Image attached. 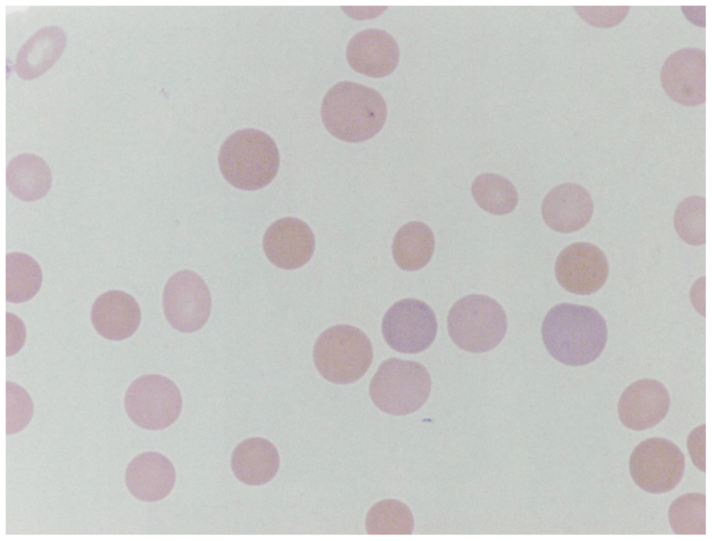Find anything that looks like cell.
<instances>
[{
	"mask_svg": "<svg viewBox=\"0 0 712 541\" xmlns=\"http://www.w3.org/2000/svg\"><path fill=\"white\" fill-rule=\"evenodd\" d=\"M33 415V403L29 394L19 385L6 382V435L24 429Z\"/></svg>",
	"mask_w": 712,
	"mask_h": 541,
	"instance_id": "cell-28",
	"label": "cell"
},
{
	"mask_svg": "<svg viewBox=\"0 0 712 541\" xmlns=\"http://www.w3.org/2000/svg\"><path fill=\"white\" fill-rule=\"evenodd\" d=\"M706 198L690 196L677 206L674 216V225L679 237L693 245L706 242Z\"/></svg>",
	"mask_w": 712,
	"mask_h": 541,
	"instance_id": "cell-27",
	"label": "cell"
},
{
	"mask_svg": "<svg viewBox=\"0 0 712 541\" xmlns=\"http://www.w3.org/2000/svg\"><path fill=\"white\" fill-rule=\"evenodd\" d=\"M6 301L19 304L33 298L42 283V271L37 261L26 253L14 252L6 255Z\"/></svg>",
	"mask_w": 712,
	"mask_h": 541,
	"instance_id": "cell-23",
	"label": "cell"
},
{
	"mask_svg": "<svg viewBox=\"0 0 712 541\" xmlns=\"http://www.w3.org/2000/svg\"><path fill=\"white\" fill-rule=\"evenodd\" d=\"M633 482L652 494L675 488L685 471V457L679 446L663 437H650L633 450L629 462Z\"/></svg>",
	"mask_w": 712,
	"mask_h": 541,
	"instance_id": "cell-8",
	"label": "cell"
},
{
	"mask_svg": "<svg viewBox=\"0 0 712 541\" xmlns=\"http://www.w3.org/2000/svg\"><path fill=\"white\" fill-rule=\"evenodd\" d=\"M594 211L590 194L582 186L564 183L553 188L542 204L545 223L554 231L572 233L590 222Z\"/></svg>",
	"mask_w": 712,
	"mask_h": 541,
	"instance_id": "cell-16",
	"label": "cell"
},
{
	"mask_svg": "<svg viewBox=\"0 0 712 541\" xmlns=\"http://www.w3.org/2000/svg\"><path fill=\"white\" fill-rule=\"evenodd\" d=\"M182 407L175 383L159 374L143 375L128 387L124 408L137 426L150 430H163L179 417Z\"/></svg>",
	"mask_w": 712,
	"mask_h": 541,
	"instance_id": "cell-7",
	"label": "cell"
},
{
	"mask_svg": "<svg viewBox=\"0 0 712 541\" xmlns=\"http://www.w3.org/2000/svg\"><path fill=\"white\" fill-rule=\"evenodd\" d=\"M314 364L327 380L341 385L353 383L367 371L373 360V348L367 336L349 325L329 328L316 339Z\"/></svg>",
	"mask_w": 712,
	"mask_h": 541,
	"instance_id": "cell-4",
	"label": "cell"
},
{
	"mask_svg": "<svg viewBox=\"0 0 712 541\" xmlns=\"http://www.w3.org/2000/svg\"><path fill=\"white\" fill-rule=\"evenodd\" d=\"M346 56L354 71L373 78H382L396 68L400 51L391 34L380 29H368L352 37Z\"/></svg>",
	"mask_w": 712,
	"mask_h": 541,
	"instance_id": "cell-15",
	"label": "cell"
},
{
	"mask_svg": "<svg viewBox=\"0 0 712 541\" xmlns=\"http://www.w3.org/2000/svg\"><path fill=\"white\" fill-rule=\"evenodd\" d=\"M176 479L175 469L170 460L156 451L136 455L129 463L125 483L130 493L137 499L154 502L161 500L172 491Z\"/></svg>",
	"mask_w": 712,
	"mask_h": 541,
	"instance_id": "cell-18",
	"label": "cell"
},
{
	"mask_svg": "<svg viewBox=\"0 0 712 541\" xmlns=\"http://www.w3.org/2000/svg\"><path fill=\"white\" fill-rule=\"evenodd\" d=\"M670 406V394L664 385L655 379L644 378L624 390L617 403V413L625 427L640 431L658 424Z\"/></svg>",
	"mask_w": 712,
	"mask_h": 541,
	"instance_id": "cell-14",
	"label": "cell"
},
{
	"mask_svg": "<svg viewBox=\"0 0 712 541\" xmlns=\"http://www.w3.org/2000/svg\"><path fill=\"white\" fill-rule=\"evenodd\" d=\"M431 390V379L421 364L398 358L382 362L369 386L373 403L382 411L405 416L420 409Z\"/></svg>",
	"mask_w": 712,
	"mask_h": 541,
	"instance_id": "cell-6",
	"label": "cell"
},
{
	"mask_svg": "<svg viewBox=\"0 0 712 541\" xmlns=\"http://www.w3.org/2000/svg\"><path fill=\"white\" fill-rule=\"evenodd\" d=\"M220 170L232 186L254 191L268 185L280 167V154L274 140L254 128L234 131L222 144Z\"/></svg>",
	"mask_w": 712,
	"mask_h": 541,
	"instance_id": "cell-3",
	"label": "cell"
},
{
	"mask_svg": "<svg viewBox=\"0 0 712 541\" xmlns=\"http://www.w3.org/2000/svg\"><path fill=\"white\" fill-rule=\"evenodd\" d=\"M687 449L693 465L701 471H706V424L693 429L687 438Z\"/></svg>",
	"mask_w": 712,
	"mask_h": 541,
	"instance_id": "cell-30",
	"label": "cell"
},
{
	"mask_svg": "<svg viewBox=\"0 0 712 541\" xmlns=\"http://www.w3.org/2000/svg\"><path fill=\"white\" fill-rule=\"evenodd\" d=\"M668 519L676 535L706 534V495L686 493L672 501Z\"/></svg>",
	"mask_w": 712,
	"mask_h": 541,
	"instance_id": "cell-26",
	"label": "cell"
},
{
	"mask_svg": "<svg viewBox=\"0 0 712 541\" xmlns=\"http://www.w3.org/2000/svg\"><path fill=\"white\" fill-rule=\"evenodd\" d=\"M231 467L235 476L248 485H261L271 481L280 467L275 446L261 437H251L234 449Z\"/></svg>",
	"mask_w": 712,
	"mask_h": 541,
	"instance_id": "cell-20",
	"label": "cell"
},
{
	"mask_svg": "<svg viewBox=\"0 0 712 541\" xmlns=\"http://www.w3.org/2000/svg\"><path fill=\"white\" fill-rule=\"evenodd\" d=\"M437 330L435 314L426 302L405 298L386 312L382 332L387 344L403 353H418L434 341Z\"/></svg>",
	"mask_w": 712,
	"mask_h": 541,
	"instance_id": "cell-9",
	"label": "cell"
},
{
	"mask_svg": "<svg viewBox=\"0 0 712 541\" xmlns=\"http://www.w3.org/2000/svg\"><path fill=\"white\" fill-rule=\"evenodd\" d=\"M508 327L502 306L494 299L480 294L464 296L455 302L447 317V329L460 348L484 353L498 346Z\"/></svg>",
	"mask_w": 712,
	"mask_h": 541,
	"instance_id": "cell-5",
	"label": "cell"
},
{
	"mask_svg": "<svg viewBox=\"0 0 712 541\" xmlns=\"http://www.w3.org/2000/svg\"><path fill=\"white\" fill-rule=\"evenodd\" d=\"M369 535H410L414 526L413 515L406 504L387 499L375 503L366 517Z\"/></svg>",
	"mask_w": 712,
	"mask_h": 541,
	"instance_id": "cell-25",
	"label": "cell"
},
{
	"mask_svg": "<svg viewBox=\"0 0 712 541\" xmlns=\"http://www.w3.org/2000/svg\"><path fill=\"white\" fill-rule=\"evenodd\" d=\"M263 248L275 266L291 270L307 263L313 255L315 238L306 223L293 217L277 220L266 229Z\"/></svg>",
	"mask_w": 712,
	"mask_h": 541,
	"instance_id": "cell-13",
	"label": "cell"
},
{
	"mask_svg": "<svg viewBox=\"0 0 712 541\" xmlns=\"http://www.w3.org/2000/svg\"><path fill=\"white\" fill-rule=\"evenodd\" d=\"M476 202L485 211L494 215L512 212L518 203V193L505 177L494 173H484L476 177L471 185Z\"/></svg>",
	"mask_w": 712,
	"mask_h": 541,
	"instance_id": "cell-24",
	"label": "cell"
},
{
	"mask_svg": "<svg viewBox=\"0 0 712 541\" xmlns=\"http://www.w3.org/2000/svg\"><path fill=\"white\" fill-rule=\"evenodd\" d=\"M542 337L549 354L569 366L595 361L607 341V325L602 315L586 305L560 303L546 314Z\"/></svg>",
	"mask_w": 712,
	"mask_h": 541,
	"instance_id": "cell-1",
	"label": "cell"
},
{
	"mask_svg": "<svg viewBox=\"0 0 712 541\" xmlns=\"http://www.w3.org/2000/svg\"><path fill=\"white\" fill-rule=\"evenodd\" d=\"M661 86L674 102L695 106L706 101V52L699 48H681L664 61Z\"/></svg>",
	"mask_w": 712,
	"mask_h": 541,
	"instance_id": "cell-12",
	"label": "cell"
},
{
	"mask_svg": "<svg viewBox=\"0 0 712 541\" xmlns=\"http://www.w3.org/2000/svg\"><path fill=\"white\" fill-rule=\"evenodd\" d=\"M90 318L102 337L121 341L138 330L141 311L135 298L121 290H110L99 296L92 305Z\"/></svg>",
	"mask_w": 712,
	"mask_h": 541,
	"instance_id": "cell-17",
	"label": "cell"
},
{
	"mask_svg": "<svg viewBox=\"0 0 712 541\" xmlns=\"http://www.w3.org/2000/svg\"><path fill=\"white\" fill-rule=\"evenodd\" d=\"M435 249V237L430 228L419 221L403 225L392 243L396 264L407 271L418 270L428 264Z\"/></svg>",
	"mask_w": 712,
	"mask_h": 541,
	"instance_id": "cell-22",
	"label": "cell"
},
{
	"mask_svg": "<svg viewBox=\"0 0 712 541\" xmlns=\"http://www.w3.org/2000/svg\"><path fill=\"white\" fill-rule=\"evenodd\" d=\"M554 269L558 282L566 291L577 295H590L606 283L609 264L598 246L588 242H576L560 252Z\"/></svg>",
	"mask_w": 712,
	"mask_h": 541,
	"instance_id": "cell-11",
	"label": "cell"
},
{
	"mask_svg": "<svg viewBox=\"0 0 712 541\" xmlns=\"http://www.w3.org/2000/svg\"><path fill=\"white\" fill-rule=\"evenodd\" d=\"M165 316L175 330L191 333L201 329L211 311L209 288L196 273L183 270L168 280L163 293Z\"/></svg>",
	"mask_w": 712,
	"mask_h": 541,
	"instance_id": "cell-10",
	"label": "cell"
},
{
	"mask_svg": "<svg viewBox=\"0 0 712 541\" xmlns=\"http://www.w3.org/2000/svg\"><path fill=\"white\" fill-rule=\"evenodd\" d=\"M578 15L588 24L609 28L620 24L627 15L629 6H574Z\"/></svg>",
	"mask_w": 712,
	"mask_h": 541,
	"instance_id": "cell-29",
	"label": "cell"
},
{
	"mask_svg": "<svg viewBox=\"0 0 712 541\" xmlns=\"http://www.w3.org/2000/svg\"><path fill=\"white\" fill-rule=\"evenodd\" d=\"M6 356L16 354L26 340V330L24 322L14 314L6 312Z\"/></svg>",
	"mask_w": 712,
	"mask_h": 541,
	"instance_id": "cell-31",
	"label": "cell"
},
{
	"mask_svg": "<svg viewBox=\"0 0 712 541\" xmlns=\"http://www.w3.org/2000/svg\"><path fill=\"white\" fill-rule=\"evenodd\" d=\"M67 42L64 31L46 26L33 34L17 51L14 70L17 75L31 80L41 76L57 61Z\"/></svg>",
	"mask_w": 712,
	"mask_h": 541,
	"instance_id": "cell-19",
	"label": "cell"
},
{
	"mask_svg": "<svg viewBox=\"0 0 712 541\" xmlns=\"http://www.w3.org/2000/svg\"><path fill=\"white\" fill-rule=\"evenodd\" d=\"M6 179L10 192L24 202L42 199L52 184L51 172L46 161L29 153L20 154L10 161Z\"/></svg>",
	"mask_w": 712,
	"mask_h": 541,
	"instance_id": "cell-21",
	"label": "cell"
},
{
	"mask_svg": "<svg viewBox=\"0 0 712 541\" xmlns=\"http://www.w3.org/2000/svg\"><path fill=\"white\" fill-rule=\"evenodd\" d=\"M323 124L336 138L359 143L375 136L383 127L387 106L376 90L350 81L337 83L323 98Z\"/></svg>",
	"mask_w": 712,
	"mask_h": 541,
	"instance_id": "cell-2",
	"label": "cell"
}]
</instances>
